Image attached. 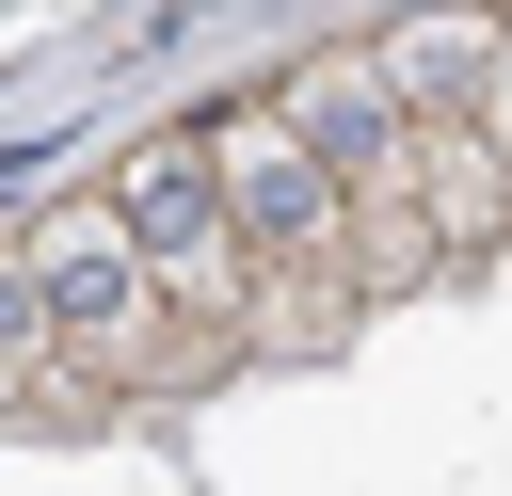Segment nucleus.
<instances>
[{
  "mask_svg": "<svg viewBox=\"0 0 512 496\" xmlns=\"http://www.w3.org/2000/svg\"><path fill=\"white\" fill-rule=\"evenodd\" d=\"M16 272H32V304H48V352H64L96 400H192V384L240 368V336H208V320H176V304L144 288V240L112 224V192L32 208V224H16Z\"/></svg>",
  "mask_w": 512,
  "mask_h": 496,
  "instance_id": "nucleus-1",
  "label": "nucleus"
},
{
  "mask_svg": "<svg viewBox=\"0 0 512 496\" xmlns=\"http://www.w3.org/2000/svg\"><path fill=\"white\" fill-rule=\"evenodd\" d=\"M112 224L144 240V288H160L176 320L240 336V288H256V256H240V224H224V192H208V128H160V144H128V160H112Z\"/></svg>",
  "mask_w": 512,
  "mask_h": 496,
  "instance_id": "nucleus-2",
  "label": "nucleus"
},
{
  "mask_svg": "<svg viewBox=\"0 0 512 496\" xmlns=\"http://www.w3.org/2000/svg\"><path fill=\"white\" fill-rule=\"evenodd\" d=\"M208 192H224V224H240L256 272H272V256H336V176H320V144H304L272 96L208 112Z\"/></svg>",
  "mask_w": 512,
  "mask_h": 496,
  "instance_id": "nucleus-3",
  "label": "nucleus"
},
{
  "mask_svg": "<svg viewBox=\"0 0 512 496\" xmlns=\"http://www.w3.org/2000/svg\"><path fill=\"white\" fill-rule=\"evenodd\" d=\"M336 256H352L368 304H416V288L448 272V240H432V208H416V144H400L384 176H336Z\"/></svg>",
  "mask_w": 512,
  "mask_h": 496,
  "instance_id": "nucleus-4",
  "label": "nucleus"
},
{
  "mask_svg": "<svg viewBox=\"0 0 512 496\" xmlns=\"http://www.w3.org/2000/svg\"><path fill=\"white\" fill-rule=\"evenodd\" d=\"M352 320H368L352 256H272L240 288V368H320V352H352Z\"/></svg>",
  "mask_w": 512,
  "mask_h": 496,
  "instance_id": "nucleus-5",
  "label": "nucleus"
},
{
  "mask_svg": "<svg viewBox=\"0 0 512 496\" xmlns=\"http://www.w3.org/2000/svg\"><path fill=\"white\" fill-rule=\"evenodd\" d=\"M400 144H416V208H432V240H448V272H464V256H512V176H496V144H480V112H416Z\"/></svg>",
  "mask_w": 512,
  "mask_h": 496,
  "instance_id": "nucleus-6",
  "label": "nucleus"
},
{
  "mask_svg": "<svg viewBox=\"0 0 512 496\" xmlns=\"http://www.w3.org/2000/svg\"><path fill=\"white\" fill-rule=\"evenodd\" d=\"M272 112L320 144V176H384V160H400V96L368 80V48H320V64H288V80H272Z\"/></svg>",
  "mask_w": 512,
  "mask_h": 496,
  "instance_id": "nucleus-7",
  "label": "nucleus"
},
{
  "mask_svg": "<svg viewBox=\"0 0 512 496\" xmlns=\"http://www.w3.org/2000/svg\"><path fill=\"white\" fill-rule=\"evenodd\" d=\"M0 416H32V432H80V416H112L64 352H48V304H32V272H16V240H0Z\"/></svg>",
  "mask_w": 512,
  "mask_h": 496,
  "instance_id": "nucleus-8",
  "label": "nucleus"
},
{
  "mask_svg": "<svg viewBox=\"0 0 512 496\" xmlns=\"http://www.w3.org/2000/svg\"><path fill=\"white\" fill-rule=\"evenodd\" d=\"M480 48H496L480 16H400V32L368 48V80L400 96V128H416V112H480Z\"/></svg>",
  "mask_w": 512,
  "mask_h": 496,
  "instance_id": "nucleus-9",
  "label": "nucleus"
},
{
  "mask_svg": "<svg viewBox=\"0 0 512 496\" xmlns=\"http://www.w3.org/2000/svg\"><path fill=\"white\" fill-rule=\"evenodd\" d=\"M480 144H496V176H512V16H496V48H480Z\"/></svg>",
  "mask_w": 512,
  "mask_h": 496,
  "instance_id": "nucleus-10",
  "label": "nucleus"
}]
</instances>
